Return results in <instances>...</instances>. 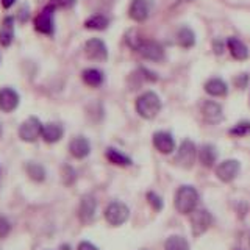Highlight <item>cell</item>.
I'll return each instance as SVG.
<instances>
[{
    "instance_id": "obj_1",
    "label": "cell",
    "mask_w": 250,
    "mask_h": 250,
    "mask_svg": "<svg viewBox=\"0 0 250 250\" xmlns=\"http://www.w3.org/2000/svg\"><path fill=\"white\" fill-rule=\"evenodd\" d=\"M199 203V192L192 186H182L178 188L175 194V208L182 214H191Z\"/></svg>"
},
{
    "instance_id": "obj_2",
    "label": "cell",
    "mask_w": 250,
    "mask_h": 250,
    "mask_svg": "<svg viewBox=\"0 0 250 250\" xmlns=\"http://www.w3.org/2000/svg\"><path fill=\"white\" fill-rule=\"evenodd\" d=\"M161 109V100L155 92L148 91L139 96L136 100V111L144 119H153Z\"/></svg>"
},
{
    "instance_id": "obj_3",
    "label": "cell",
    "mask_w": 250,
    "mask_h": 250,
    "mask_svg": "<svg viewBox=\"0 0 250 250\" xmlns=\"http://www.w3.org/2000/svg\"><path fill=\"white\" fill-rule=\"evenodd\" d=\"M128 216H130V209L122 202H111L105 208V219L111 227H119L125 224Z\"/></svg>"
},
{
    "instance_id": "obj_4",
    "label": "cell",
    "mask_w": 250,
    "mask_h": 250,
    "mask_svg": "<svg viewBox=\"0 0 250 250\" xmlns=\"http://www.w3.org/2000/svg\"><path fill=\"white\" fill-rule=\"evenodd\" d=\"M55 6L47 5L44 10L36 16L35 28L42 35H53L55 31Z\"/></svg>"
},
{
    "instance_id": "obj_5",
    "label": "cell",
    "mask_w": 250,
    "mask_h": 250,
    "mask_svg": "<svg viewBox=\"0 0 250 250\" xmlns=\"http://www.w3.org/2000/svg\"><path fill=\"white\" fill-rule=\"evenodd\" d=\"M42 127L41 121L38 117H28L25 122H22L19 128V138L25 143H35V141L42 135Z\"/></svg>"
},
{
    "instance_id": "obj_6",
    "label": "cell",
    "mask_w": 250,
    "mask_h": 250,
    "mask_svg": "<svg viewBox=\"0 0 250 250\" xmlns=\"http://www.w3.org/2000/svg\"><path fill=\"white\" fill-rule=\"evenodd\" d=\"M195 156H197V148H195L194 143H191L189 139H186L182 143L178 148V153L175 156V161L178 166H182L185 169L192 167V164L195 161Z\"/></svg>"
},
{
    "instance_id": "obj_7",
    "label": "cell",
    "mask_w": 250,
    "mask_h": 250,
    "mask_svg": "<svg viewBox=\"0 0 250 250\" xmlns=\"http://www.w3.org/2000/svg\"><path fill=\"white\" fill-rule=\"evenodd\" d=\"M211 224H213V216H211L207 209H194L191 213V225H192V233L195 236L205 233Z\"/></svg>"
},
{
    "instance_id": "obj_8",
    "label": "cell",
    "mask_w": 250,
    "mask_h": 250,
    "mask_svg": "<svg viewBox=\"0 0 250 250\" xmlns=\"http://www.w3.org/2000/svg\"><path fill=\"white\" fill-rule=\"evenodd\" d=\"M84 53H86V57L92 61H106L108 58L106 45L99 38H92L84 44Z\"/></svg>"
},
{
    "instance_id": "obj_9",
    "label": "cell",
    "mask_w": 250,
    "mask_h": 250,
    "mask_svg": "<svg viewBox=\"0 0 250 250\" xmlns=\"http://www.w3.org/2000/svg\"><path fill=\"white\" fill-rule=\"evenodd\" d=\"M136 50L143 55L146 60L152 61H161L164 58V50L161 44L155 41H147V39H141V42L138 44Z\"/></svg>"
},
{
    "instance_id": "obj_10",
    "label": "cell",
    "mask_w": 250,
    "mask_h": 250,
    "mask_svg": "<svg viewBox=\"0 0 250 250\" xmlns=\"http://www.w3.org/2000/svg\"><path fill=\"white\" fill-rule=\"evenodd\" d=\"M239 161L236 160H225L222 161L219 166L216 167V175L219 180H222V182L229 183L231 180L236 178V175L239 174Z\"/></svg>"
},
{
    "instance_id": "obj_11",
    "label": "cell",
    "mask_w": 250,
    "mask_h": 250,
    "mask_svg": "<svg viewBox=\"0 0 250 250\" xmlns=\"http://www.w3.org/2000/svg\"><path fill=\"white\" fill-rule=\"evenodd\" d=\"M96 209H97V202L92 195H83L80 207H78V217L83 224H89L94 216H96Z\"/></svg>"
},
{
    "instance_id": "obj_12",
    "label": "cell",
    "mask_w": 250,
    "mask_h": 250,
    "mask_svg": "<svg viewBox=\"0 0 250 250\" xmlns=\"http://www.w3.org/2000/svg\"><path fill=\"white\" fill-rule=\"evenodd\" d=\"M153 146L160 153L169 155L174 152L175 141L172 138L170 133H167V131H156L153 135Z\"/></svg>"
},
{
    "instance_id": "obj_13",
    "label": "cell",
    "mask_w": 250,
    "mask_h": 250,
    "mask_svg": "<svg viewBox=\"0 0 250 250\" xmlns=\"http://www.w3.org/2000/svg\"><path fill=\"white\" fill-rule=\"evenodd\" d=\"M69 152L77 160H83L91 153V144L89 141L83 136H77L69 143Z\"/></svg>"
},
{
    "instance_id": "obj_14",
    "label": "cell",
    "mask_w": 250,
    "mask_h": 250,
    "mask_svg": "<svg viewBox=\"0 0 250 250\" xmlns=\"http://www.w3.org/2000/svg\"><path fill=\"white\" fill-rule=\"evenodd\" d=\"M19 105V94L13 88H3L0 91V109L5 113H10Z\"/></svg>"
},
{
    "instance_id": "obj_15",
    "label": "cell",
    "mask_w": 250,
    "mask_h": 250,
    "mask_svg": "<svg viewBox=\"0 0 250 250\" xmlns=\"http://www.w3.org/2000/svg\"><path fill=\"white\" fill-rule=\"evenodd\" d=\"M62 135H64V128H62L60 124L49 122V124H45L42 127V135L41 136H42V139L45 141L47 144H55L62 138Z\"/></svg>"
},
{
    "instance_id": "obj_16",
    "label": "cell",
    "mask_w": 250,
    "mask_h": 250,
    "mask_svg": "<svg viewBox=\"0 0 250 250\" xmlns=\"http://www.w3.org/2000/svg\"><path fill=\"white\" fill-rule=\"evenodd\" d=\"M130 18L136 22H143L148 18L150 13V6H148L147 0H133L130 5Z\"/></svg>"
},
{
    "instance_id": "obj_17",
    "label": "cell",
    "mask_w": 250,
    "mask_h": 250,
    "mask_svg": "<svg viewBox=\"0 0 250 250\" xmlns=\"http://www.w3.org/2000/svg\"><path fill=\"white\" fill-rule=\"evenodd\" d=\"M202 114L205 117V121L216 124L222 119V108L219 104H216V102H207V104H203L202 106Z\"/></svg>"
},
{
    "instance_id": "obj_18",
    "label": "cell",
    "mask_w": 250,
    "mask_h": 250,
    "mask_svg": "<svg viewBox=\"0 0 250 250\" xmlns=\"http://www.w3.org/2000/svg\"><path fill=\"white\" fill-rule=\"evenodd\" d=\"M14 39V19L13 18H5L0 27V45L8 47Z\"/></svg>"
},
{
    "instance_id": "obj_19",
    "label": "cell",
    "mask_w": 250,
    "mask_h": 250,
    "mask_svg": "<svg viewBox=\"0 0 250 250\" xmlns=\"http://www.w3.org/2000/svg\"><path fill=\"white\" fill-rule=\"evenodd\" d=\"M227 44H229V49H230V52L233 55V58H236V60H246L249 57L247 45L244 42H241L238 38H229Z\"/></svg>"
},
{
    "instance_id": "obj_20",
    "label": "cell",
    "mask_w": 250,
    "mask_h": 250,
    "mask_svg": "<svg viewBox=\"0 0 250 250\" xmlns=\"http://www.w3.org/2000/svg\"><path fill=\"white\" fill-rule=\"evenodd\" d=\"M199 160L202 163V166L211 167L216 163V160H217L216 148L211 146V144H205V146L200 148V152H199Z\"/></svg>"
},
{
    "instance_id": "obj_21",
    "label": "cell",
    "mask_w": 250,
    "mask_h": 250,
    "mask_svg": "<svg viewBox=\"0 0 250 250\" xmlns=\"http://www.w3.org/2000/svg\"><path fill=\"white\" fill-rule=\"evenodd\" d=\"M105 156H106V160H108L109 163L116 164V166H122V167L130 166V164L133 163V161H131V158H128L127 155L121 153L119 150H116V148H113V147L106 148Z\"/></svg>"
},
{
    "instance_id": "obj_22",
    "label": "cell",
    "mask_w": 250,
    "mask_h": 250,
    "mask_svg": "<svg viewBox=\"0 0 250 250\" xmlns=\"http://www.w3.org/2000/svg\"><path fill=\"white\" fill-rule=\"evenodd\" d=\"M83 82L89 86H94V88H97L102 83H104V72L99 69H86L83 70Z\"/></svg>"
},
{
    "instance_id": "obj_23",
    "label": "cell",
    "mask_w": 250,
    "mask_h": 250,
    "mask_svg": "<svg viewBox=\"0 0 250 250\" xmlns=\"http://www.w3.org/2000/svg\"><path fill=\"white\" fill-rule=\"evenodd\" d=\"M205 91L208 94H211V96H225L227 94V84L224 80H221V78H211L209 82H207L205 84Z\"/></svg>"
},
{
    "instance_id": "obj_24",
    "label": "cell",
    "mask_w": 250,
    "mask_h": 250,
    "mask_svg": "<svg viewBox=\"0 0 250 250\" xmlns=\"http://www.w3.org/2000/svg\"><path fill=\"white\" fill-rule=\"evenodd\" d=\"M27 175L33 180V182H44L45 180V169L39 163H28L25 166Z\"/></svg>"
},
{
    "instance_id": "obj_25",
    "label": "cell",
    "mask_w": 250,
    "mask_h": 250,
    "mask_svg": "<svg viewBox=\"0 0 250 250\" xmlns=\"http://www.w3.org/2000/svg\"><path fill=\"white\" fill-rule=\"evenodd\" d=\"M177 39H178V44L185 47V49H189V47L194 45L195 42V36H194V31L188 27H183L178 30V35H177Z\"/></svg>"
},
{
    "instance_id": "obj_26",
    "label": "cell",
    "mask_w": 250,
    "mask_h": 250,
    "mask_svg": "<svg viewBox=\"0 0 250 250\" xmlns=\"http://www.w3.org/2000/svg\"><path fill=\"white\" fill-rule=\"evenodd\" d=\"M164 250H189V244L183 236H170L164 242Z\"/></svg>"
},
{
    "instance_id": "obj_27",
    "label": "cell",
    "mask_w": 250,
    "mask_h": 250,
    "mask_svg": "<svg viewBox=\"0 0 250 250\" xmlns=\"http://www.w3.org/2000/svg\"><path fill=\"white\" fill-rule=\"evenodd\" d=\"M84 27L89 30H105L108 27V19L102 14H94L84 22Z\"/></svg>"
},
{
    "instance_id": "obj_28",
    "label": "cell",
    "mask_w": 250,
    "mask_h": 250,
    "mask_svg": "<svg viewBox=\"0 0 250 250\" xmlns=\"http://www.w3.org/2000/svg\"><path fill=\"white\" fill-rule=\"evenodd\" d=\"M250 133V122H239L230 130V135L233 136H246Z\"/></svg>"
},
{
    "instance_id": "obj_29",
    "label": "cell",
    "mask_w": 250,
    "mask_h": 250,
    "mask_svg": "<svg viewBox=\"0 0 250 250\" xmlns=\"http://www.w3.org/2000/svg\"><path fill=\"white\" fill-rule=\"evenodd\" d=\"M147 200H148V203H150L152 208H153L155 211H160V209L163 208V200H161V197H160L158 194L148 192V194H147Z\"/></svg>"
},
{
    "instance_id": "obj_30",
    "label": "cell",
    "mask_w": 250,
    "mask_h": 250,
    "mask_svg": "<svg viewBox=\"0 0 250 250\" xmlns=\"http://www.w3.org/2000/svg\"><path fill=\"white\" fill-rule=\"evenodd\" d=\"M10 231H11V224H10V221H8L6 217L0 216V239L6 238L8 234H10Z\"/></svg>"
},
{
    "instance_id": "obj_31",
    "label": "cell",
    "mask_w": 250,
    "mask_h": 250,
    "mask_svg": "<svg viewBox=\"0 0 250 250\" xmlns=\"http://www.w3.org/2000/svg\"><path fill=\"white\" fill-rule=\"evenodd\" d=\"M75 3V0H53V6L55 8H70V6H74Z\"/></svg>"
},
{
    "instance_id": "obj_32",
    "label": "cell",
    "mask_w": 250,
    "mask_h": 250,
    "mask_svg": "<svg viewBox=\"0 0 250 250\" xmlns=\"http://www.w3.org/2000/svg\"><path fill=\"white\" fill-rule=\"evenodd\" d=\"M77 250H99V247H96L89 241H82L80 244H78Z\"/></svg>"
},
{
    "instance_id": "obj_33",
    "label": "cell",
    "mask_w": 250,
    "mask_h": 250,
    "mask_svg": "<svg viewBox=\"0 0 250 250\" xmlns=\"http://www.w3.org/2000/svg\"><path fill=\"white\" fill-rule=\"evenodd\" d=\"M19 19H21L22 22H25V21L28 19V10H27V8H25V10H22V11H21Z\"/></svg>"
},
{
    "instance_id": "obj_34",
    "label": "cell",
    "mask_w": 250,
    "mask_h": 250,
    "mask_svg": "<svg viewBox=\"0 0 250 250\" xmlns=\"http://www.w3.org/2000/svg\"><path fill=\"white\" fill-rule=\"evenodd\" d=\"M16 3V0H2V5L3 8H11Z\"/></svg>"
},
{
    "instance_id": "obj_35",
    "label": "cell",
    "mask_w": 250,
    "mask_h": 250,
    "mask_svg": "<svg viewBox=\"0 0 250 250\" xmlns=\"http://www.w3.org/2000/svg\"><path fill=\"white\" fill-rule=\"evenodd\" d=\"M2 133H3V128H2V124H0V138H2Z\"/></svg>"
}]
</instances>
